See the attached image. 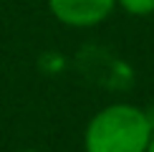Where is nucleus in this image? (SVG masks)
<instances>
[{
    "instance_id": "nucleus-5",
    "label": "nucleus",
    "mask_w": 154,
    "mask_h": 152,
    "mask_svg": "<svg viewBox=\"0 0 154 152\" xmlns=\"http://www.w3.org/2000/svg\"><path fill=\"white\" fill-rule=\"evenodd\" d=\"M20 152H41V150H20Z\"/></svg>"
},
{
    "instance_id": "nucleus-2",
    "label": "nucleus",
    "mask_w": 154,
    "mask_h": 152,
    "mask_svg": "<svg viewBox=\"0 0 154 152\" xmlns=\"http://www.w3.org/2000/svg\"><path fill=\"white\" fill-rule=\"evenodd\" d=\"M116 0H48L56 21L71 28H91L111 15Z\"/></svg>"
},
{
    "instance_id": "nucleus-4",
    "label": "nucleus",
    "mask_w": 154,
    "mask_h": 152,
    "mask_svg": "<svg viewBox=\"0 0 154 152\" xmlns=\"http://www.w3.org/2000/svg\"><path fill=\"white\" fill-rule=\"evenodd\" d=\"M146 152H154V132H152V139H149V144H146Z\"/></svg>"
},
{
    "instance_id": "nucleus-1",
    "label": "nucleus",
    "mask_w": 154,
    "mask_h": 152,
    "mask_svg": "<svg viewBox=\"0 0 154 152\" xmlns=\"http://www.w3.org/2000/svg\"><path fill=\"white\" fill-rule=\"evenodd\" d=\"M154 124L134 104H109L88 119L83 152H146Z\"/></svg>"
},
{
    "instance_id": "nucleus-3",
    "label": "nucleus",
    "mask_w": 154,
    "mask_h": 152,
    "mask_svg": "<svg viewBox=\"0 0 154 152\" xmlns=\"http://www.w3.org/2000/svg\"><path fill=\"white\" fill-rule=\"evenodd\" d=\"M116 5H121L129 15H137V18L154 13V0H116Z\"/></svg>"
}]
</instances>
